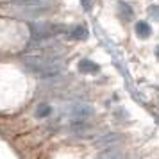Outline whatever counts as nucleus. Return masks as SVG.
<instances>
[{
	"label": "nucleus",
	"mask_w": 159,
	"mask_h": 159,
	"mask_svg": "<svg viewBox=\"0 0 159 159\" xmlns=\"http://www.w3.org/2000/svg\"><path fill=\"white\" fill-rule=\"evenodd\" d=\"M148 15H150L156 22H159V6H150V7H148Z\"/></svg>",
	"instance_id": "nucleus-11"
},
{
	"label": "nucleus",
	"mask_w": 159,
	"mask_h": 159,
	"mask_svg": "<svg viewBox=\"0 0 159 159\" xmlns=\"http://www.w3.org/2000/svg\"><path fill=\"white\" fill-rule=\"evenodd\" d=\"M11 2H16V4H25V6H34V4H39L41 0H11Z\"/></svg>",
	"instance_id": "nucleus-12"
},
{
	"label": "nucleus",
	"mask_w": 159,
	"mask_h": 159,
	"mask_svg": "<svg viewBox=\"0 0 159 159\" xmlns=\"http://www.w3.org/2000/svg\"><path fill=\"white\" fill-rule=\"evenodd\" d=\"M77 68H79L80 73H97L100 70V66L97 65V63H93L91 59H80Z\"/></svg>",
	"instance_id": "nucleus-5"
},
{
	"label": "nucleus",
	"mask_w": 159,
	"mask_h": 159,
	"mask_svg": "<svg viewBox=\"0 0 159 159\" xmlns=\"http://www.w3.org/2000/svg\"><path fill=\"white\" fill-rule=\"evenodd\" d=\"M70 115H72L73 122H84L86 118H89V116L93 115V109H91V106H88V104H77V106L72 107Z\"/></svg>",
	"instance_id": "nucleus-3"
},
{
	"label": "nucleus",
	"mask_w": 159,
	"mask_h": 159,
	"mask_svg": "<svg viewBox=\"0 0 159 159\" xmlns=\"http://www.w3.org/2000/svg\"><path fill=\"white\" fill-rule=\"evenodd\" d=\"M23 66L38 77H54L61 72V65L57 61L43 56H27L23 59Z\"/></svg>",
	"instance_id": "nucleus-1"
},
{
	"label": "nucleus",
	"mask_w": 159,
	"mask_h": 159,
	"mask_svg": "<svg viewBox=\"0 0 159 159\" xmlns=\"http://www.w3.org/2000/svg\"><path fill=\"white\" fill-rule=\"evenodd\" d=\"M70 38H72V39H77V41H82V39H86L88 38V29L84 27V25H77V27H73L72 29Z\"/></svg>",
	"instance_id": "nucleus-8"
},
{
	"label": "nucleus",
	"mask_w": 159,
	"mask_h": 159,
	"mask_svg": "<svg viewBox=\"0 0 159 159\" xmlns=\"http://www.w3.org/2000/svg\"><path fill=\"white\" fill-rule=\"evenodd\" d=\"M134 30H136V36L138 38H141V39H147V38L152 34V29H150V25L147 22H138L136 23V27H134Z\"/></svg>",
	"instance_id": "nucleus-6"
},
{
	"label": "nucleus",
	"mask_w": 159,
	"mask_h": 159,
	"mask_svg": "<svg viewBox=\"0 0 159 159\" xmlns=\"http://www.w3.org/2000/svg\"><path fill=\"white\" fill-rule=\"evenodd\" d=\"M156 56H157V57H159V45H157V47H156Z\"/></svg>",
	"instance_id": "nucleus-14"
},
{
	"label": "nucleus",
	"mask_w": 159,
	"mask_h": 159,
	"mask_svg": "<svg viewBox=\"0 0 159 159\" xmlns=\"http://www.w3.org/2000/svg\"><path fill=\"white\" fill-rule=\"evenodd\" d=\"M120 141H122V136H120V134H106V136L98 138V139L95 141V145H97L98 148L107 150V148H115Z\"/></svg>",
	"instance_id": "nucleus-4"
},
{
	"label": "nucleus",
	"mask_w": 159,
	"mask_h": 159,
	"mask_svg": "<svg viewBox=\"0 0 159 159\" xmlns=\"http://www.w3.org/2000/svg\"><path fill=\"white\" fill-rule=\"evenodd\" d=\"M50 113H52V107L48 104H39L36 109V116H39V118H45V116H48Z\"/></svg>",
	"instance_id": "nucleus-10"
},
{
	"label": "nucleus",
	"mask_w": 159,
	"mask_h": 159,
	"mask_svg": "<svg viewBox=\"0 0 159 159\" xmlns=\"http://www.w3.org/2000/svg\"><path fill=\"white\" fill-rule=\"evenodd\" d=\"M59 32H63V27L61 25H54V23H32L30 25L32 41H45V39L56 36Z\"/></svg>",
	"instance_id": "nucleus-2"
},
{
	"label": "nucleus",
	"mask_w": 159,
	"mask_h": 159,
	"mask_svg": "<svg viewBox=\"0 0 159 159\" xmlns=\"http://www.w3.org/2000/svg\"><path fill=\"white\" fill-rule=\"evenodd\" d=\"M98 159H123L120 150H116V148H107V150H104L98 156Z\"/></svg>",
	"instance_id": "nucleus-9"
},
{
	"label": "nucleus",
	"mask_w": 159,
	"mask_h": 159,
	"mask_svg": "<svg viewBox=\"0 0 159 159\" xmlns=\"http://www.w3.org/2000/svg\"><path fill=\"white\" fill-rule=\"evenodd\" d=\"M118 15H120L122 20H130V18L134 16V11H132V7H130L127 2L120 0V2H118Z\"/></svg>",
	"instance_id": "nucleus-7"
},
{
	"label": "nucleus",
	"mask_w": 159,
	"mask_h": 159,
	"mask_svg": "<svg viewBox=\"0 0 159 159\" xmlns=\"http://www.w3.org/2000/svg\"><path fill=\"white\" fill-rule=\"evenodd\" d=\"M80 2H82V7H84V9L91 7V2H89V0H80Z\"/></svg>",
	"instance_id": "nucleus-13"
}]
</instances>
